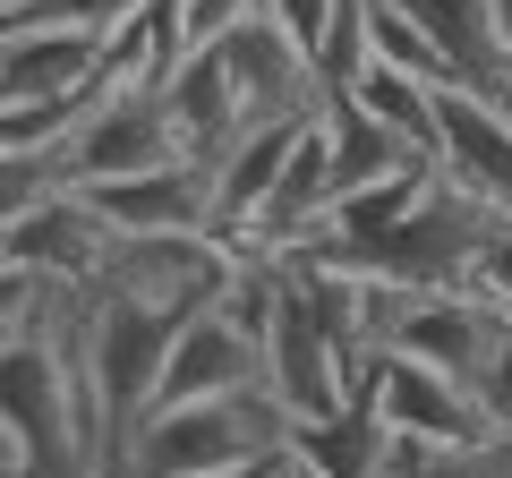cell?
<instances>
[{
  "instance_id": "cell-1",
  "label": "cell",
  "mask_w": 512,
  "mask_h": 478,
  "mask_svg": "<svg viewBox=\"0 0 512 478\" xmlns=\"http://www.w3.org/2000/svg\"><path fill=\"white\" fill-rule=\"evenodd\" d=\"M291 436H299V419L274 402V385H239V393L146 410L137 436L120 444V461H111V478H197V470H222V461L291 453Z\"/></svg>"
},
{
  "instance_id": "cell-2",
  "label": "cell",
  "mask_w": 512,
  "mask_h": 478,
  "mask_svg": "<svg viewBox=\"0 0 512 478\" xmlns=\"http://www.w3.org/2000/svg\"><path fill=\"white\" fill-rule=\"evenodd\" d=\"M504 214H512V205L478 197V188H461L453 171L427 163L419 205H410V214L393 222L359 265H367V274H384V282H478V248H487V231ZM333 265H342V257H333Z\"/></svg>"
},
{
  "instance_id": "cell-3",
  "label": "cell",
  "mask_w": 512,
  "mask_h": 478,
  "mask_svg": "<svg viewBox=\"0 0 512 478\" xmlns=\"http://www.w3.org/2000/svg\"><path fill=\"white\" fill-rule=\"evenodd\" d=\"M265 385H274V402L291 410L299 427L325 419V410H342L350 385H359V359H350L342 333L325 325V308H316L308 274H299L291 257H274V308H265Z\"/></svg>"
},
{
  "instance_id": "cell-4",
  "label": "cell",
  "mask_w": 512,
  "mask_h": 478,
  "mask_svg": "<svg viewBox=\"0 0 512 478\" xmlns=\"http://www.w3.org/2000/svg\"><path fill=\"white\" fill-rule=\"evenodd\" d=\"M239 248L222 231H128L111 239V257H103V291H128V299H146V308H171V316H197L214 308L222 291L239 282Z\"/></svg>"
},
{
  "instance_id": "cell-5",
  "label": "cell",
  "mask_w": 512,
  "mask_h": 478,
  "mask_svg": "<svg viewBox=\"0 0 512 478\" xmlns=\"http://www.w3.org/2000/svg\"><path fill=\"white\" fill-rule=\"evenodd\" d=\"M205 52L222 60V77H231V94H239V111H248V120H299V111L325 103L316 60L282 35V18L265 9V0H256V9H248L222 43H205Z\"/></svg>"
},
{
  "instance_id": "cell-6",
  "label": "cell",
  "mask_w": 512,
  "mask_h": 478,
  "mask_svg": "<svg viewBox=\"0 0 512 478\" xmlns=\"http://www.w3.org/2000/svg\"><path fill=\"white\" fill-rule=\"evenodd\" d=\"M367 376H376V402H384V419H393V436H427V444L504 436L495 410H487V393L461 385V376H444V368H427V359H410V350H376Z\"/></svg>"
},
{
  "instance_id": "cell-7",
  "label": "cell",
  "mask_w": 512,
  "mask_h": 478,
  "mask_svg": "<svg viewBox=\"0 0 512 478\" xmlns=\"http://www.w3.org/2000/svg\"><path fill=\"white\" fill-rule=\"evenodd\" d=\"M86 205L120 239L128 231H222L214 163H197V154H171L154 171H120V180H86Z\"/></svg>"
},
{
  "instance_id": "cell-8",
  "label": "cell",
  "mask_w": 512,
  "mask_h": 478,
  "mask_svg": "<svg viewBox=\"0 0 512 478\" xmlns=\"http://www.w3.org/2000/svg\"><path fill=\"white\" fill-rule=\"evenodd\" d=\"M436 171H453L461 188L512 205V94H478V86H444L436 94Z\"/></svg>"
},
{
  "instance_id": "cell-9",
  "label": "cell",
  "mask_w": 512,
  "mask_h": 478,
  "mask_svg": "<svg viewBox=\"0 0 512 478\" xmlns=\"http://www.w3.org/2000/svg\"><path fill=\"white\" fill-rule=\"evenodd\" d=\"M103 52H111V35H86V26H18V35H0V103L86 94Z\"/></svg>"
},
{
  "instance_id": "cell-10",
  "label": "cell",
  "mask_w": 512,
  "mask_h": 478,
  "mask_svg": "<svg viewBox=\"0 0 512 478\" xmlns=\"http://www.w3.org/2000/svg\"><path fill=\"white\" fill-rule=\"evenodd\" d=\"M384 453H393V419H384L376 376H367V368H359V385H350L342 410H325V419H308L291 436V461L308 478H376Z\"/></svg>"
},
{
  "instance_id": "cell-11",
  "label": "cell",
  "mask_w": 512,
  "mask_h": 478,
  "mask_svg": "<svg viewBox=\"0 0 512 478\" xmlns=\"http://www.w3.org/2000/svg\"><path fill=\"white\" fill-rule=\"evenodd\" d=\"M111 239L120 231L86 205V188H60L43 214H26L18 231H9V257L35 265V274H52V282H94L103 257H111Z\"/></svg>"
},
{
  "instance_id": "cell-12",
  "label": "cell",
  "mask_w": 512,
  "mask_h": 478,
  "mask_svg": "<svg viewBox=\"0 0 512 478\" xmlns=\"http://www.w3.org/2000/svg\"><path fill=\"white\" fill-rule=\"evenodd\" d=\"M163 103H171V120H180V146L197 154V163H222V154H231L239 137L256 129L248 111H239V94H231V77H222L214 52H188L180 69L163 77Z\"/></svg>"
},
{
  "instance_id": "cell-13",
  "label": "cell",
  "mask_w": 512,
  "mask_h": 478,
  "mask_svg": "<svg viewBox=\"0 0 512 478\" xmlns=\"http://www.w3.org/2000/svg\"><path fill=\"white\" fill-rule=\"evenodd\" d=\"M410 18L436 35L453 86L512 94V60H504V35H495V0H410Z\"/></svg>"
},
{
  "instance_id": "cell-14",
  "label": "cell",
  "mask_w": 512,
  "mask_h": 478,
  "mask_svg": "<svg viewBox=\"0 0 512 478\" xmlns=\"http://www.w3.org/2000/svg\"><path fill=\"white\" fill-rule=\"evenodd\" d=\"M325 154H333V197H350V188H376V180H393V171L419 163V154L384 129L359 94H342V86H325Z\"/></svg>"
},
{
  "instance_id": "cell-15",
  "label": "cell",
  "mask_w": 512,
  "mask_h": 478,
  "mask_svg": "<svg viewBox=\"0 0 512 478\" xmlns=\"http://www.w3.org/2000/svg\"><path fill=\"white\" fill-rule=\"evenodd\" d=\"M342 94H359V103L376 111L384 129L402 137L410 154H419V163H427V154H436V94H444L436 77H419V69H393V60H367V69L350 77Z\"/></svg>"
},
{
  "instance_id": "cell-16",
  "label": "cell",
  "mask_w": 512,
  "mask_h": 478,
  "mask_svg": "<svg viewBox=\"0 0 512 478\" xmlns=\"http://www.w3.org/2000/svg\"><path fill=\"white\" fill-rule=\"evenodd\" d=\"M376 478H512V427L478 444H427V436H393Z\"/></svg>"
},
{
  "instance_id": "cell-17",
  "label": "cell",
  "mask_w": 512,
  "mask_h": 478,
  "mask_svg": "<svg viewBox=\"0 0 512 478\" xmlns=\"http://www.w3.org/2000/svg\"><path fill=\"white\" fill-rule=\"evenodd\" d=\"M265 9H274V18H282V35H291L299 52L316 60V43L333 35V9H342V0H265Z\"/></svg>"
},
{
  "instance_id": "cell-18",
  "label": "cell",
  "mask_w": 512,
  "mask_h": 478,
  "mask_svg": "<svg viewBox=\"0 0 512 478\" xmlns=\"http://www.w3.org/2000/svg\"><path fill=\"white\" fill-rule=\"evenodd\" d=\"M256 0H188V52H205V43H222L239 18H248Z\"/></svg>"
},
{
  "instance_id": "cell-19",
  "label": "cell",
  "mask_w": 512,
  "mask_h": 478,
  "mask_svg": "<svg viewBox=\"0 0 512 478\" xmlns=\"http://www.w3.org/2000/svg\"><path fill=\"white\" fill-rule=\"evenodd\" d=\"M478 282H487V291H504V299H512V214L495 222V231H487V248H478Z\"/></svg>"
},
{
  "instance_id": "cell-20",
  "label": "cell",
  "mask_w": 512,
  "mask_h": 478,
  "mask_svg": "<svg viewBox=\"0 0 512 478\" xmlns=\"http://www.w3.org/2000/svg\"><path fill=\"white\" fill-rule=\"evenodd\" d=\"M487 410H495V427H512V333H504V350H495V368H487Z\"/></svg>"
},
{
  "instance_id": "cell-21",
  "label": "cell",
  "mask_w": 512,
  "mask_h": 478,
  "mask_svg": "<svg viewBox=\"0 0 512 478\" xmlns=\"http://www.w3.org/2000/svg\"><path fill=\"white\" fill-rule=\"evenodd\" d=\"M197 478H291V453H265V461H222V470H197Z\"/></svg>"
},
{
  "instance_id": "cell-22",
  "label": "cell",
  "mask_w": 512,
  "mask_h": 478,
  "mask_svg": "<svg viewBox=\"0 0 512 478\" xmlns=\"http://www.w3.org/2000/svg\"><path fill=\"white\" fill-rule=\"evenodd\" d=\"M495 35H504V60H512V0H495Z\"/></svg>"
},
{
  "instance_id": "cell-23",
  "label": "cell",
  "mask_w": 512,
  "mask_h": 478,
  "mask_svg": "<svg viewBox=\"0 0 512 478\" xmlns=\"http://www.w3.org/2000/svg\"><path fill=\"white\" fill-rule=\"evenodd\" d=\"M0 257H9V239H0Z\"/></svg>"
}]
</instances>
